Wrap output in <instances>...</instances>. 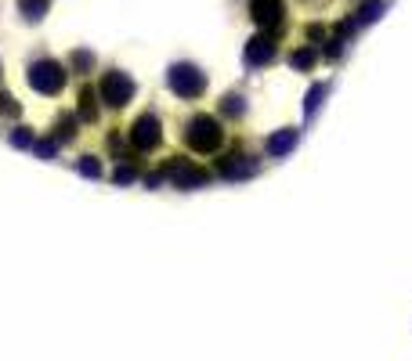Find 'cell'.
<instances>
[{"label": "cell", "mask_w": 412, "mask_h": 361, "mask_svg": "<svg viewBox=\"0 0 412 361\" xmlns=\"http://www.w3.org/2000/svg\"><path fill=\"white\" fill-rule=\"evenodd\" d=\"M185 141H189V148H196V152L210 156V152H217V148H221L224 131H221V123H217L213 116L199 112V116H192V119H189V127H185Z\"/></svg>", "instance_id": "1"}, {"label": "cell", "mask_w": 412, "mask_h": 361, "mask_svg": "<svg viewBox=\"0 0 412 361\" xmlns=\"http://www.w3.org/2000/svg\"><path fill=\"white\" fill-rule=\"evenodd\" d=\"M66 66H58L54 58H40V62H33L29 66V83H33V91H40V94H62V87H66Z\"/></svg>", "instance_id": "2"}, {"label": "cell", "mask_w": 412, "mask_h": 361, "mask_svg": "<svg viewBox=\"0 0 412 361\" xmlns=\"http://www.w3.org/2000/svg\"><path fill=\"white\" fill-rule=\"evenodd\" d=\"M166 83H170L174 94L185 98V101H196V98H203V91H206V76H203L196 66H189V62L174 66L170 76H166Z\"/></svg>", "instance_id": "3"}, {"label": "cell", "mask_w": 412, "mask_h": 361, "mask_svg": "<svg viewBox=\"0 0 412 361\" xmlns=\"http://www.w3.org/2000/svg\"><path fill=\"white\" fill-rule=\"evenodd\" d=\"M98 94L109 108H124L131 98H134V80L120 69H109L101 80H98Z\"/></svg>", "instance_id": "4"}, {"label": "cell", "mask_w": 412, "mask_h": 361, "mask_svg": "<svg viewBox=\"0 0 412 361\" xmlns=\"http://www.w3.org/2000/svg\"><path fill=\"white\" fill-rule=\"evenodd\" d=\"M131 145L138 148V152H152L159 141H163V134H159V119H156V112H141L138 119H134V127H131Z\"/></svg>", "instance_id": "5"}, {"label": "cell", "mask_w": 412, "mask_h": 361, "mask_svg": "<svg viewBox=\"0 0 412 361\" xmlns=\"http://www.w3.org/2000/svg\"><path fill=\"white\" fill-rule=\"evenodd\" d=\"M282 11H286L282 0H253V4H250V19H253L261 29H268V33L282 22Z\"/></svg>", "instance_id": "6"}, {"label": "cell", "mask_w": 412, "mask_h": 361, "mask_svg": "<svg viewBox=\"0 0 412 361\" xmlns=\"http://www.w3.org/2000/svg\"><path fill=\"white\" fill-rule=\"evenodd\" d=\"M275 54H278V44H275L271 33H261L246 44V62L250 66H268V62H275Z\"/></svg>", "instance_id": "7"}, {"label": "cell", "mask_w": 412, "mask_h": 361, "mask_svg": "<svg viewBox=\"0 0 412 361\" xmlns=\"http://www.w3.org/2000/svg\"><path fill=\"white\" fill-rule=\"evenodd\" d=\"M217 170H221L224 177H246V173H253V170H257V163H253L250 156H228Z\"/></svg>", "instance_id": "8"}, {"label": "cell", "mask_w": 412, "mask_h": 361, "mask_svg": "<svg viewBox=\"0 0 412 361\" xmlns=\"http://www.w3.org/2000/svg\"><path fill=\"white\" fill-rule=\"evenodd\" d=\"M47 8H51V0H19V11L26 22H40L47 15Z\"/></svg>", "instance_id": "9"}, {"label": "cell", "mask_w": 412, "mask_h": 361, "mask_svg": "<svg viewBox=\"0 0 412 361\" xmlns=\"http://www.w3.org/2000/svg\"><path fill=\"white\" fill-rule=\"evenodd\" d=\"M98 91L94 87H84L80 91V119H87V123H94V119H98Z\"/></svg>", "instance_id": "10"}, {"label": "cell", "mask_w": 412, "mask_h": 361, "mask_svg": "<svg viewBox=\"0 0 412 361\" xmlns=\"http://www.w3.org/2000/svg\"><path fill=\"white\" fill-rule=\"evenodd\" d=\"M73 138H76V116L62 112L54 123V141H73Z\"/></svg>", "instance_id": "11"}, {"label": "cell", "mask_w": 412, "mask_h": 361, "mask_svg": "<svg viewBox=\"0 0 412 361\" xmlns=\"http://www.w3.org/2000/svg\"><path fill=\"white\" fill-rule=\"evenodd\" d=\"M91 69H94V54H91V51H73V54H69V73L87 76Z\"/></svg>", "instance_id": "12"}, {"label": "cell", "mask_w": 412, "mask_h": 361, "mask_svg": "<svg viewBox=\"0 0 412 361\" xmlns=\"http://www.w3.org/2000/svg\"><path fill=\"white\" fill-rule=\"evenodd\" d=\"M315 58H318V54H315L311 44H308V47H297V51L289 54V66H293V69H311V66H315Z\"/></svg>", "instance_id": "13"}, {"label": "cell", "mask_w": 412, "mask_h": 361, "mask_svg": "<svg viewBox=\"0 0 412 361\" xmlns=\"http://www.w3.org/2000/svg\"><path fill=\"white\" fill-rule=\"evenodd\" d=\"M293 141H297V134H293V131H289V134H275V138L268 141V152H275V156H278V152H289Z\"/></svg>", "instance_id": "14"}, {"label": "cell", "mask_w": 412, "mask_h": 361, "mask_svg": "<svg viewBox=\"0 0 412 361\" xmlns=\"http://www.w3.org/2000/svg\"><path fill=\"white\" fill-rule=\"evenodd\" d=\"M0 112H19V105H15V98H8V94H0Z\"/></svg>", "instance_id": "15"}]
</instances>
